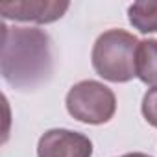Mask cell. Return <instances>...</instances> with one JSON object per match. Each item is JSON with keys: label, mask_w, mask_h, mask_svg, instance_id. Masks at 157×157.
<instances>
[{"label": "cell", "mask_w": 157, "mask_h": 157, "mask_svg": "<svg viewBox=\"0 0 157 157\" xmlns=\"http://www.w3.org/2000/svg\"><path fill=\"white\" fill-rule=\"evenodd\" d=\"M0 35V70L8 85L32 91L48 82L52 74V43L46 32L2 22Z\"/></svg>", "instance_id": "obj_1"}, {"label": "cell", "mask_w": 157, "mask_h": 157, "mask_svg": "<svg viewBox=\"0 0 157 157\" xmlns=\"http://www.w3.org/2000/svg\"><path fill=\"white\" fill-rule=\"evenodd\" d=\"M139 41L126 30L104 32L93 46V67L98 76L113 83H126L137 78Z\"/></svg>", "instance_id": "obj_2"}, {"label": "cell", "mask_w": 157, "mask_h": 157, "mask_svg": "<svg viewBox=\"0 0 157 157\" xmlns=\"http://www.w3.org/2000/svg\"><path fill=\"white\" fill-rule=\"evenodd\" d=\"M67 109L76 120L98 126L113 118L117 111V98L104 83L85 80L70 87L67 94Z\"/></svg>", "instance_id": "obj_3"}, {"label": "cell", "mask_w": 157, "mask_h": 157, "mask_svg": "<svg viewBox=\"0 0 157 157\" xmlns=\"http://www.w3.org/2000/svg\"><path fill=\"white\" fill-rule=\"evenodd\" d=\"M39 157H91L93 142L89 137L70 129H48L37 144Z\"/></svg>", "instance_id": "obj_4"}, {"label": "cell", "mask_w": 157, "mask_h": 157, "mask_svg": "<svg viewBox=\"0 0 157 157\" xmlns=\"http://www.w3.org/2000/svg\"><path fill=\"white\" fill-rule=\"evenodd\" d=\"M70 8L68 2H52V0H21V2H2L0 4V15L2 19L21 21V22H37L48 24L61 19L67 10Z\"/></svg>", "instance_id": "obj_5"}, {"label": "cell", "mask_w": 157, "mask_h": 157, "mask_svg": "<svg viewBox=\"0 0 157 157\" xmlns=\"http://www.w3.org/2000/svg\"><path fill=\"white\" fill-rule=\"evenodd\" d=\"M137 78L146 85L157 87V39H146L139 43Z\"/></svg>", "instance_id": "obj_6"}, {"label": "cell", "mask_w": 157, "mask_h": 157, "mask_svg": "<svg viewBox=\"0 0 157 157\" xmlns=\"http://www.w3.org/2000/svg\"><path fill=\"white\" fill-rule=\"evenodd\" d=\"M128 17L131 26L140 33L157 32V2H135L129 6Z\"/></svg>", "instance_id": "obj_7"}, {"label": "cell", "mask_w": 157, "mask_h": 157, "mask_svg": "<svg viewBox=\"0 0 157 157\" xmlns=\"http://www.w3.org/2000/svg\"><path fill=\"white\" fill-rule=\"evenodd\" d=\"M142 115L148 124L157 128V87H151L142 98Z\"/></svg>", "instance_id": "obj_8"}, {"label": "cell", "mask_w": 157, "mask_h": 157, "mask_svg": "<svg viewBox=\"0 0 157 157\" xmlns=\"http://www.w3.org/2000/svg\"><path fill=\"white\" fill-rule=\"evenodd\" d=\"M122 157H150V155H146V153H126Z\"/></svg>", "instance_id": "obj_9"}]
</instances>
